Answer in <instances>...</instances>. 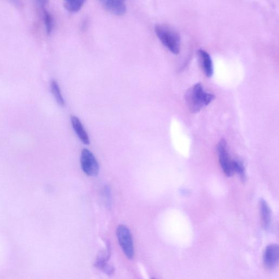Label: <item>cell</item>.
<instances>
[{"mask_svg":"<svg viewBox=\"0 0 279 279\" xmlns=\"http://www.w3.org/2000/svg\"><path fill=\"white\" fill-rule=\"evenodd\" d=\"M214 96L204 91L202 85L197 83L189 89L185 94V101L189 109L193 113L199 112L214 100Z\"/></svg>","mask_w":279,"mask_h":279,"instance_id":"obj_1","label":"cell"},{"mask_svg":"<svg viewBox=\"0 0 279 279\" xmlns=\"http://www.w3.org/2000/svg\"><path fill=\"white\" fill-rule=\"evenodd\" d=\"M155 33L160 42L171 52L177 55L181 49V38L172 27L159 24L155 26Z\"/></svg>","mask_w":279,"mask_h":279,"instance_id":"obj_2","label":"cell"},{"mask_svg":"<svg viewBox=\"0 0 279 279\" xmlns=\"http://www.w3.org/2000/svg\"><path fill=\"white\" fill-rule=\"evenodd\" d=\"M116 234L124 254L128 259H133L134 256V248L129 229L123 225H120L117 229Z\"/></svg>","mask_w":279,"mask_h":279,"instance_id":"obj_3","label":"cell"},{"mask_svg":"<svg viewBox=\"0 0 279 279\" xmlns=\"http://www.w3.org/2000/svg\"><path fill=\"white\" fill-rule=\"evenodd\" d=\"M217 154L219 163L223 172L226 176H232L234 174L233 161L228 152L227 143L226 140L222 139L217 146Z\"/></svg>","mask_w":279,"mask_h":279,"instance_id":"obj_4","label":"cell"},{"mask_svg":"<svg viewBox=\"0 0 279 279\" xmlns=\"http://www.w3.org/2000/svg\"><path fill=\"white\" fill-rule=\"evenodd\" d=\"M81 166L84 173L88 176H96L99 173V164L92 153L83 149L80 158Z\"/></svg>","mask_w":279,"mask_h":279,"instance_id":"obj_5","label":"cell"},{"mask_svg":"<svg viewBox=\"0 0 279 279\" xmlns=\"http://www.w3.org/2000/svg\"><path fill=\"white\" fill-rule=\"evenodd\" d=\"M279 257L278 247L277 245L268 246L265 249L264 255L265 267L268 270H273L278 265Z\"/></svg>","mask_w":279,"mask_h":279,"instance_id":"obj_6","label":"cell"},{"mask_svg":"<svg viewBox=\"0 0 279 279\" xmlns=\"http://www.w3.org/2000/svg\"><path fill=\"white\" fill-rule=\"evenodd\" d=\"M110 13L117 15H124L127 8L124 3L125 0H98Z\"/></svg>","mask_w":279,"mask_h":279,"instance_id":"obj_7","label":"cell"},{"mask_svg":"<svg viewBox=\"0 0 279 279\" xmlns=\"http://www.w3.org/2000/svg\"><path fill=\"white\" fill-rule=\"evenodd\" d=\"M197 53L204 75L209 78L211 77L213 75L214 68L210 54L202 49L199 50Z\"/></svg>","mask_w":279,"mask_h":279,"instance_id":"obj_8","label":"cell"},{"mask_svg":"<svg viewBox=\"0 0 279 279\" xmlns=\"http://www.w3.org/2000/svg\"><path fill=\"white\" fill-rule=\"evenodd\" d=\"M72 126L79 139L83 142L85 145H89L90 140L86 131L80 120L75 116H71L70 118Z\"/></svg>","mask_w":279,"mask_h":279,"instance_id":"obj_9","label":"cell"},{"mask_svg":"<svg viewBox=\"0 0 279 279\" xmlns=\"http://www.w3.org/2000/svg\"><path fill=\"white\" fill-rule=\"evenodd\" d=\"M259 213L263 226L265 230H268L271 223V211L267 202L262 199L259 203Z\"/></svg>","mask_w":279,"mask_h":279,"instance_id":"obj_10","label":"cell"},{"mask_svg":"<svg viewBox=\"0 0 279 279\" xmlns=\"http://www.w3.org/2000/svg\"><path fill=\"white\" fill-rule=\"evenodd\" d=\"M66 10L70 13H76L82 8L86 0H64Z\"/></svg>","mask_w":279,"mask_h":279,"instance_id":"obj_11","label":"cell"},{"mask_svg":"<svg viewBox=\"0 0 279 279\" xmlns=\"http://www.w3.org/2000/svg\"><path fill=\"white\" fill-rule=\"evenodd\" d=\"M51 89V92L58 103L62 106H64L65 105V101L64 98H63L59 85L56 80L52 81Z\"/></svg>","mask_w":279,"mask_h":279,"instance_id":"obj_12","label":"cell"},{"mask_svg":"<svg viewBox=\"0 0 279 279\" xmlns=\"http://www.w3.org/2000/svg\"><path fill=\"white\" fill-rule=\"evenodd\" d=\"M233 167L234 173H237L240 178L241 181L243 182H245L246 180V171L242 162L238 160H233Z\"/></svg>","mask_w":279,"mask_h":279,"instance_id":"obj_13","label":"cell"},{"mask_svg":"<svg viewBox=\"0 0 279 279\" xmlns=\"http://www.w3.org/2000/svg\"><path fill=\"white\" fill-rule=\"evenodd\" d=\"M44 20L47 32L48 34H50L53 30V21L51 15L47 11L44 12Z\"/></svg>","mask_w":279,"mask_h":279,"instance_id":"obj_14","label":"cell"},{"mask_svg":"<svg viewBox=\"0 0 279 279\" xmlns=\"http://www.w3.org/2000/svg\"><path fill=\"white\" fill-rule=\"evenodd\" d=\"M42 6L46 5L49 2V0H36Z\"/></svg>","mask_w":279,"mask_h":279,"instance_id":"obj_15","label":"cell"},{"mask_svg":"<svg viewBox=\"0 0 279 279\" xmlns=\"http://www.w3.org/2000/svg\"><path fill=\"white\" fill-rule=\"evenodd\" d=\"M11 1L14 4H19L20 3L18 2V0H11Z\"/></svg>","mask_w":279,"mask_h":279,"instance_id":"obj_16","label":"cell"},{"mask_svg":"<svg viewBox=\"0 0 279 279\" xmlns=\"http://www.w3.org/2000/svg\"></svg>","mask_w":279,"mask_h":279,"instance_id":"obj_17","label":"cell"}]
</instances>
